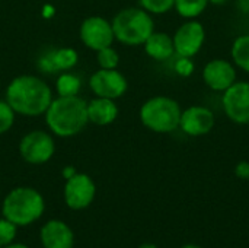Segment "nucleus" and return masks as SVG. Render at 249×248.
<instances>
[{"label": "nucleus", "instance_id": "nucleus-4", "mask_svg": "<svg viewBox=\"0 0 249 248\" xmlns=\"http://www.w3.org/2000/svg\"><path fill=\"white\" fill-rule=\"evenodd\" d=\"M111 25L115 39L130 47L143 45L155 31L152 15L142 7H125L120 10Z\"/></svg>", "mask_w": 249, "mask_h": 248}, {"label": "nucleus", "instance_id": "nucleus-12", "mask_svg": "<svg viewBox=\"0 0 249 248\" xmlns=\"http://www.w3.org/2000/svg\"><path fill=\"white\" fill-rule=\"evenodd\" d=\"M216 126L214 113L204 105H191L181 113L179 129L184 134L200 137L209 134Z\"/></svg>", "mask_w": 249, "mask_h": 248}, {"label": "nucleus", "instance_id": "nucleus-2", "mask_svg": "<svg viewBox=\"0 0 249 248\" xmlns=\"http://www.w3.org/2000/svg\"><path fill=\"white\" fill-rule=\"evenodd\" d=\"M44 117L53 134L58 137H73L89 123L88 102L79 95L53 98Z\"/></svg>", "mask_w": 249, "mask_h": 248}, {"label": "nucleus", "instance_id": "nucleus-15", "mask_svg": "<svg viewBox=\"0 0 249 248\" xmlns=\"http://www.w3.org/2000/svg\"><path fill=\"white\" fill-rule=\"evenodd\" d=\"M39 240L44 248H73L74 234L71 228L58 219H51L41 228Z\"/></svg>", "mask_w": 249, "mask_h": 248}, {"label": "nucleus", "instance_id": "nucleus-19", "mask_svg": "<svg viewBox=\"0 0 249 248\" xmlns=\"http://www.w3.org/2000/svg\"><path fill=\"white\" fill-rule=\"evenodd\" d=\"M82 80L77 75L70 72H61L55 80V91L58 96H74L79 95Z\"/></svg>", "mask_w": 249, "mask_h": 248}, {"label": "nucleus", "instance_id": "nucleus-21", "mask_svg": "<svg viewBox=\"0 0 249 248\" xmlns=\"http://www.w3.org/2000/svg\"><path fill=\"white\" fill-rule=\"evenodd\" d=\"M96 60H98L99 69H117L120 64V54L111 45V47L96 51Z\"/></svg>", "mask_w": 249, "mask_h": 248}, {"label": "nucleus", "instance_id": "nucleus-8", "mask_svg": "<svg viewBox=\"0 0 249 248\" xmlns=\"http://www.w3.org/2000/svg\"><path fill=\"white\" fill-rule=\"evenodd\" d=\"M96 196L95 181L83 172H76L66 180L63 197L64 203L71 210H83L92 205Z\"/></svg>", "mask_w": 249, "mask_h": 248}, {"label": "nucleus", "instance_id": "nucleus-28", "mask_svg": "<svg viewBox=\"0 0 249 248\" xmlns=\"http://www.w3.org/2000/svg\"><path fill=\"white\" fill-rule=\"evenodd\" d=\"M76 174V170L73 168V167H66L64 170H63V177L67 180V178H70V177H73Z\"/></svg>", "mask_w": 249, "mask_h": 248}, {"label": "nucleus", "instance_id": "nucleus-31", "mask_svg": "<svg viewBox=\"0 0 249 248\" xmlns=\"http://www.w3.org/2000/svg\"><path fill=\"white\" fill-rule=\"evenodd\" d=\"M139 248H159L158 246H155V244H150V243H146V244H142Z\"/></svg>", "mask_w": 249, "mask_h": 248}, {"label": "nucleus", "instance_id": "nucleus-32", "mask_svg": "<svg viewBox=\"0 0 249 248\" xmlns=\"http://www.w3.org/2000/svg\"><path fill=\"white\" fill-rule=\"evenodd\" d=\"M181 248H203V247L196 246V244H187V246H184V247H181Z\"/></svg>", "mask_w": 249, "mask_h": 248}, {"label": "nucleus", "instance_id": "nucleus-9", "mask_svg": "<svg viewBox=\"0 0 249 248\" xmlns=\"http://www.w3.org/2000/svg\"><path fill=\"white\" fill-rule=\"evenodd\" d=\"M175 54L179 57L193 58L200 53L206 42V29L201 22L196 19H187L172 35Z\"/></svg>", "mask_w": 249, "mask_h": 248}, {"label": "nucleus", "instance_id": "nucleus-14", "mask_svg": "<svg viewBox=\"0 0 249 248\" xmlns=\"http://www.w3.org/2000/svg\"><path fill=\"white\" fill-rule=\"evenodd\" d=\"M79 61V53L71 47H60L45 50L36 61L38 69L42 73L54 75L71 70Z\"/></svg>", "mask_w": 249, "mask_h": 248}, {"label": "nucleus", "instance_id": "nucleus-7", "mask_svg": "<svg viewBox=\"0 0 249 248\" xmlns=\"http://www.w3.org/2000/svg\"><path fill=\"white\" fill-rule=\"evenodd\" d=\"M222 107L226 117L239 126L249 124V82L236 80L222 95Z\"/></svg>", "mask_w": 249, "mask_h": 248}, {"label": "nucleus", "instance_id": "nucleus-22", "mask_svg": "<svg viewBox=\"0 0 249 248\" xmlns=\"http://www.w3.org/2000/svg\"><path fill=\"white\" fill-rule=\"evenodd\" d=\"M139 4L150 15H165L174 9L175 0H139Z\"/></svg>", "mask_w": 249, "mask_h": 248}, {"label": "nucleus", "instance_id": "nucleus-5", "mask_svg": "<svg viewBox=\"0 0 249 248\" xmlns=\"http://www.w3.org/2000/svg\"><path fill=\"white\" fill-rule=\"evenodd\" d=\"M181 113L182 110L178 101L165 95H156L143 102L139 111V117L147 130L166 134L179 129Z\"/></svg>", "mask_w": 249, "mask_h": 248}, {"label": "nucleus", "instance_id": "nucleus-6", "mask_svg": "<svg viewBox=\"0 0 249 248\" xmlns=\"http://www.w3.org/2000/svg\"><path fill=\"white\" fill-rule=\"evenodd\" d=\"M55 152V142L45 130H31L19 142L20 158L31 165L47 164Z\"/></svg>", "mask_w": 249, "mask_h": 248}, {"label": "nucleus", "instance_id": "nucleus-23", "mask_svg": "<svg viewBox=\"0 0 249 248\" xmlns=\"http://www.w3.org/2000/svg\"><path fill=\"white\" fill-rule=\"evenodd\" d=\"M16 113L6 99H0V134L7 133L15 124Z\"/></svg>", "mask_w": 249, "mask_h": 248}, {"label": "nucleus", "instance_id": "nucleus-11", "mask_svg": "<svg viewBox=\"0 0 249 248\" xmlns=\"http://www.w3.org/2000/svg\"><path fill=\"white\" fill-rule=\"evenodd\" d=\"M89 88L95 96L115 101L127 92L128 82L118 69H99L89 77Z\"/></svg>", "mask_w": 249, "mask_h": 248}, {"label": "nucleus", "instance_id": "nucleus-13", "mask_svg": "<svg viewBox=\"0 0 249 248\" xmlns=\"http://www.w3.org/2000/svg\"><path fill=\"white\" fill-rule=\"evenodd\" d=\"M203 80L214 92H225L238 80L235 64L225 58H213L203 69Z\"/></svg>", "mask_w": 249, "mask_h": 248}, {"label": "nucleus", "instance_id": "nucleus-18", "mask_svg": "<svg viewBox=\"0 0 249 248\" xmlns=\"http://www.w3.org/2000/svg\"><path fill=\"white\" fill-rule=\"evenodd\" d=\"M231 56L236 67L249 73V34L241 35L233 41Z\"/></svg>", "mask_w": 249, "mask_h": 248}, {"label": "nucleus", "instance_id": "nucleus-26", "mask_svg": "<svg viewBox=\"0 0 249 248\" xmlns=\"http://www.w3.org/2000/svg\"><path fill=\"white\" fill-rule=\"evenodd\" d=\"M235 175L241 180H249V162L241 161L235 167Z\"/></svg>", "mask_w": 249, "mask_h": 248}, {"label": "nucleus", "instance_id": "nucleus-27", "mask_svg": "<svg viewBox=\"0 0 249 248\" xmlns=\"http://www.w3.org/2000/svg\"><path fill=\"white\" fill-rule=\"evenodd\" d=\"M236 7L244 15H249V0H236Z\"/></svg>", "mask_w": 249, "mask_h": 248}, {"label": "nucleus", "instance_id": "nucleus-24", "mask_svg": "<svg viewBox=\"0 0 249 248\" xmlns=\"http://www.w3.org/2000/svg\"><path fill=\"white\" fill-rule=\"evenodd\" d=\"M16 225L7 221L6 218H0V248L12 244L16 238Z\"/></svg>", "mask_w": 249, "mask_h": 248}, {"label": "nucleus", "instance_id": "nucleus-3", "mask_svg": "<svg viewBox=\"0 0 249 248\" xmlns=\"http://www.w3.org/2000/svg\"><path fill=\"white\" fill-rule=\"evenodd\" d=\"M45 210L42 194L32 187H16L10 190L1 203L3 218L16 227H26L38 221Z\"/></svg>", "mask_w": 249, "mask_h": 248}, {"label": "nucleus", "instance_id": "nucleus-17", "mask_svg": "<svg viewBox=\"0 0 249 248\" xmlns=\"http://www.w3.org/2000/svg\"><path fill=\"white\" fill-rule=\"evenodd\" d=\"M143 47H144L146 54L156 61H166L172 58L175 54L174 39L166 32L153 31V34L144 41Z\"/></svg>", "mask_w": 249, "mask_h": 248}, {"label": "nucleus", "instance_id": "nucleus-1", "mask_svg": "<svg viewBox=\"0 0 249 248\" xmlns=\"http://www.w3.org/2000/svg\"><path fill=\"white\" fill-rule=\"evenodd\" d=\"M6 101L16 114L38 117L45 114L53 101L48 83L35 75H20L12 79L6 88Z\"/></svg>", "mask_w": 249, "mask_h": 248}, {"label": "nucleus", "instance_id": "nucleus-20", "mask_svg": "<svg viewBox=\"0 0 249 248\" xmlns=\"http://www.w3.org/2000/svg\"><path fill=\"white\" fill-rule=\"evenodd\" d=\"M209 6V0H175L174 9L184 19H197Z\"/></svg>", "mask_w": 249, "mask_h": 248}, {"label": "nucleus", "instance_id": "nucleus-25", "mask_svg": "<svg viewBox=\"0 0 249 248\" xmlns=\"http://www.w3.org/2000/svg\"><path fill=\"white\" fill-rule=\"evenodd\" d=\"M174 67H175V72L182 77H188L194 72V63L190 57H179L178 56V60L175 61Z\"/></svg>", "mask_w": 249, "mask_h": 248}, {"label": "nucleus", "instance_id": "nucleus-30", "mask_svg": "<svg viewBox=\"0 0 249 248\" xmlns=\"http://www.w3.org/2000/svg\"><path fill=\"white\" fill-rule=\"evenodd\" d=\"M228 0H209V4H216V6H222L225 4Z\"/></svg>", "mask_w": 249, "mask_h": 248}, {"label": "nucleus", "instance_id": "nucleus-16", "mask_svg": "<svg viewBox=\"0 0 249 248\" xmlns=\"http://www.w3.org/2000/svg\"><path fill=\"white\" fill-rule=\"evenodd\" d=\"M118 105L114 99L95 96L88 102V120L95 126H109L118 117Z\"/></svg>", "mask_w": 249, "mask_h": 248}, {"label": "nucleus", "instance_id": "nucleus-29", "mask_svg": "<svg viewBox=\"0 0 249 248\" xmlns=\"http://www.w3.org/2000/svg\"><path fill=\"white\" fill-rule=\"evenodd\" d=\"M3 248H28L25 244H20V243H12V244H9V246H6V247Z\"/></svg>", "mask_w": 249, "mask_h": 248}, {"label": "nucleus", "instance_id": "nucleus-33", "mask_svg": "<svg viewBox=\"0 0 249 248\" xmlns=\"http://www.w3.org/2000/svg\"><path fill=\"white\" fill-rule=\"evenodd\" d=\"M248 181H249V180H248Z\"/></svg>", "mask_w": 249, "mask_h": 248}, {"label": "nucleus", "instance_id": "nucleus-10", "mask_svg": "<svg viewBox=\"0 0 249 248\" xmlns=\"http://www.w3.org/2000/svg\"><path fill=\"white\" fill-rule=\"evenodd\" d=\"M79 37L83 45L92 51H99L102 48L111 47L115 41L111 22L102 16L86 18L80 25Z\"/></svg>", "mask_w": 249, "mask_h": 248}]
</instances>
